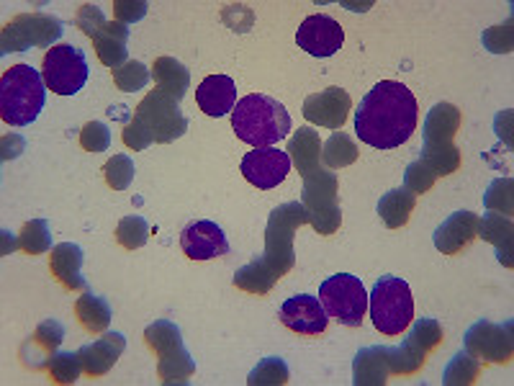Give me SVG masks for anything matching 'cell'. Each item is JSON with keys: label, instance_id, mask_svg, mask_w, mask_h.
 Returning <instances> with one entry per match:
<instances>
[{"label": "cell", "instance_id": "1", "mask_svg": "<svg viewBox=\"0 0 514 386\" xmlns=\"http://www.w3.org/2000/svg\"><path fill=\"white\" fill-rule=\"evenodd\" d=\"M419 121L417 98L404 83L381 80L355 111V132L360 142L376 150H394L414 134Z\"/></svg>", "mask_w": 514, "mask_h": 386}, {"label": "cell", "instance_id": "2", "mask_svg": "<svg viewBox=\"0 0 514 386\" xmlns=\"http://www.w3.org/2000/svg\"><path fill=\"white\" fill-rule=\"evenodd\" d=\"M232 129L237 139L252 147H273L291 132L286 106L263 93H250L237 101L232 111Z\"/></svg>", "mask_w": 514, "mask_h": 386}, {"label": "cell", "instance_id": "3", "mask_svg": "<svg viewBox=\"0 0 514 386\" xmlns=\"http://www.w3.org/2000/svg\"><path fill=\"white\" fill-rule=\"evenodd\" d=\"M47 103V83L31 65L8 67L0 78V116L11 127H29Z\"/></svg>", "mask_w": 514, "mask_h": 386}, {"label": "cell", "instance_id": "4", "mask_svg": "<svg viewBox=\"0 0 514 386\" xmlns=\"http://www.w3.org/2000/svg\"><path fill=\"white\" fill-rule=\"evenodd\" d=\"M373 327L389 338H396L407 330L414 320V299L404 278L383 276L368 294Z\"/></svg>", "mask_w": 514, "mask_h": 386}, {"label": "cell", "instance_id": "5", "mask_svg": "<svg viewBox=\"0 0 514 386\" xmlns=\"http://www.w3.org/2000/svg\"><path fill=\"white\" fill-rule=\"evenodd\" d=\"M319 302L324 304L327 314L345 327H360L365 312H368V291L363 281L350 273H337L322 281L319 286Z\"/></svg>", "mask_w": 514, "mask_h": 386}, {"label": "cell", "instance_id": "6", "mask_svg": "<svg viewBox=\"0 0 514 386\" xmlns=\"http://www.w3.org/2000/svg\"><path fill=\"white\" fill-rule=\"evenodd\" d=\"M144 340L160 356V379L165 384H186L188 376L196 371V363L183 348L178 327L168 320H160L144 330Z\"/></svg>", "mask_w": 514, "mask_h": 386}, {"label": "cell", "instance_id": "7", "mask_svg": "<svg viewBox=\"0 0 514 386\" xmlns=\"http://www.w3.org/2000/svg\"><path fill=\"white\" fill-rule=\"evenodd\" d=\"M88 73L85 52L72 44L52 47L44 55L42 78L49 91L57 96H75L78 91H83V85L88 83Z\"/></svg>", "mask_w": 514, "mask_h": 386}, {"label": "cell", "instance_id": "8", "mask_svg": "<svg viewBox=\"0 0 514 386\" xmlns=\"http://www.w3.org/2000/svg\"><path fill=\"white\" fill-rule=\"evenodd\" d=\"M134 121H137L144 132L150 134L152 142H173L188 127L186 116L180 114L178 109V101L162 91L150 93V96L139 103Z\"/></svg>", "mask_w": 514, "mask_h": 386}, {"label": "cell", "instance_id": "9", "mask_svg": "<svg viewBox=\"0 0 514 386\" xmlns=\"http://www.w3.org/2000/svg\"><path fill=\"white\" fill-rule=\"evenodd\" d=\"M62 37V21L47 13L18 16L3 31V52H18L29 47H49Z\"/></svg>", "mask_w": 514, "mask_h": 386}, {"label": "cell", "instance_id": "10", "mask_svg": "<svg viewBox=\"0 0 514 386\" xmlns=\"http://www.w3.org/2000/svg\"><path fill=\"white\" fill-rule=\"evenodd\" d=\"M443 340V330L435 320H419L412 327L409 338L401 343V348H389V366L396 374H414L425 363L427 350L435 348Z\"/></svg>", "mask_w": 514, "mask_h": 386}, {"label": "cell", "instance_id": "11", "mask_svg": "<svg viewBox=\"0 0 514 386\" xmlns=\"http://www.w3.org/2000/svg\"><path fill=\"white\" fill-rule=\"evenodd\" d=\"M240 170L252 186L270 191V188L286 181V175L291 173V157L278 147H255L242 157Z\"/></svg>", "mask_w": 514, "mask_h": 386}, {"label": "cell", "instance_id": "12", "mask_svg": "<svg viewBox=\"0 0 514 386\" xmlns=\"http://www.w3.org/2000/svg\"><path fill=\"white\" fill-rule=\"evenodd\" d=\"M466 350L476 361L507 363L512 358V322L494 325V322H479L466 335Z\"/></svg>", "mask_w": 514, "mask_h": 386}, {"label": "cell", "instance_id": "13", "mask_svg": "<svg viewBox=\"0 0 514 386\" xmlns=\"http://www.w3.org/2000/svg\"><path fill=\"white\" fill-rule=\"evenodd\" d=\"M345 42V31L335 19H329L324 13H314L296 31V44L311 57H332L340 52Z\"/></svg>", "mask_w": 514, "mask_h": 386}, {"label": "cell", "instance_id": "14", "mask_svg": "<svg viewBox=\"0 0 514 386\" xmlns=\"http://www.w3.org/2000/svg\"><path fill=\"white\" fill-rule=\"evenodd\" d=\"M180 248L191 260H211L227 255L229 242L219 224L209 222V219H198L180 232Z\"/></svg>", "mask_w": 514, "mask_h": 386}, {"label": "cell", "instance_id": "15", "mask_svg": "<svg viewBox=\"0 0 514 386\" xmlns=\"http://www.w3.org/2000/svg\"><path fill=\"white\" fill-rule=\"evenodd\" d=\"M281 322L299 335H319V332L327 330L329 314L317 296L299 294L283 302Z\"/></svg>", "mask_w": 514, "mask_h": 386}, {"label": "cell", "instance_id": "16", "mask_svg": "<svg viewBox=\"0 0 514 386\" xmlns=\"http://www.w3.org/2000/svg\"><path fill=\"white\" fill-rule=\"evenodd\" d=\"M350 111V96L340 88H329V91L309 96L304 103V116L314 124H322L329 129H340Z\"/></svg>", "mask_w": 514, "mask_h": 386}, {"label": "cell", "instance_id": "17", "mask_svg": "<svg viewBox=\"0 0 514 386\" xmlns=\"http://www.w3.org/2000/svg\"><path fill=\"white\" fill-rule=\"evenodd\" d=\"M124 348L126 338L121 332H106L103 338L93 340V343L78 350L80 361H83V371H88L90 376L108 374L114 368V363L121 358Z\"/></svg>", "mask_w": 514, "mask_h": 386}, {"label": "cell", "instance_id": "18", "mask_svg": "<svg viewBox=\"0 0 514 386\" xmlns=\"http://www.w3.org/2000/svg\"><path fill=\"white\" fill-rule=\"evenodd\" d=\"M479 222L481 219L473 212L453 214V217H448L440 227H437L435 248L445 255L461 253L463 248L471 245V240L476 237V232H479Z\"/></svg>", "mask_w": 514, "mask_h": 386}, {"label": "cell", "instance_id": "19", "mask_svg": "<svg viewBox=\"0 0 514 386\" xmlns=\"http://www.w3.org/2000/svg\"><path fill=\"white\" fill-rule=\"evenodd\" d=\"M196 101L206 116L219 119L237 106V85L227 75H209L204 83L198 85Z\"/></svg>", "mask_w": 514, "mask_h": 386}, {"label": "cell", "instance_id": "20", "mask_svg": "<svg viewBox=\"0 0 514 386\" xmlns=\"http://www.w3.org/2000/svg\"><path fill=\"white\" fill-rule=\"evenodd\" d=\"M62 340H65V327L60 322H42V325L36 327L34 338L26 340L24 348H21V358L31 368H47L54 356V350L60 348Z\"/></svg>", "mask_w": 514, "mask_h": 386}, {"label": "cell", "instance_id": "21", "mask_svg": "<svg viewBox=\"0 0 514 386\" xmlns=\"http://www.w3.org/2000/svg\"><path fill=\"white\" fill-rule=\"evenodd\" d=\"M52 273L60 278L67 289H88L83 278V250L75 242H62L52 248Z\"/></svg>", "mask_w": 514, "mask_h": 386}, {"label": "cell", "instance_id": "22", "mask_svg": "<svg viewBox=\"0 0 514 386\" xmlns=\"http://www.w3.org/2000/svg\"><path fill=\"white\" fill-rule=\"evenodd\" d=\"M96 52L101 57V62L111 70H119L126 60V42H129V29L126 24L116 21V24H106L101 31L96 34Z\"/></svg>", "mask_w": 514, "mask_h": 386}, {"label": "cell", "instance_id": "23", "mask_svg": "<svg viewBox=\"0 0 514 386\" xmlns=\"http://www.w3.org/2000/svg\"><path fill=\"white\" fill-rule=\"evenodd\" d=\"M389 371V348H365L355 358V384H383Z\"/></svg>", "mask_w": 514, "mask_h": 386}, {"label": "cell", "instance_id": "24", "mask_svg": "<svg viewBox=\"0 0 514 386\" xmlns=\"http://www.w3.org/2000/svg\"><path fill=\"white\" fill-rule=\"evenodd\" d=\"M458 127H461V114H458V109L450 106V103H440V106H435L432 114L427 116V145H448Z\"/></svg>", "mask_w": 514, "mask_h": 386}, {"label": "cell", "instance_id": "25", "mask_svg": "<svg viewBox=\"0 0 514 386\" xmlns=\"http://www.w3.org/2000/svg\"><path fill=\"white\" fill-rule=\"evenodd\" d=\"M155 80L157 85H160V91L173 96L175 101H180V98L186 96L188 83H191L186 67L180 65L178 60H173V57H160V60L155 62Z\"/></svg>", "mask_w": 514, "mask_h": 386}, {"label": "cell", "instance_id": "26", "mask_svg": "<svg viewBox=\"0 0 514 386\" xmlns=\"http://www.w3.org/2000/svg\"><path fill=\"white\" fill-rule=\"evenodd\" d=\"M75 312H78V320L83 322V327L88 332H103L111 322V307L103 296L85 294L80 296L78 304H75Z\"/></svg>", "mask_w": 514, "mask_h": 386}, {"label": "cell", "instance_id": "27", "mask_svg": "<svg viewBox=\"0 0 514 386\" xmlns=\"http://www.w3.org/2000/svg\"><path fill=\"white\" fill-rule=\"evenodd\" d=\"M414 193L412 191H389L378 204V214L389 227H401L409 222V214L414 209Z\"/></svg>", "mask_w": 514, "mask_h": 386}, {"label": "cell", "instance_id": "28", "mask_svg": "<svg viewBox=\"0 0 514 386\" xmlns=\"http://www.w3.org/2000/svg\"><path fill=\"white\" fill-rule=\"evenodd\" d=\"M288 152H293V160L299 165L301 173H311L319 165V137L314 129H299V134L291 139Z\"/></svg>", "mask_w": 514, "mask_h": 386}, {"label": "cell", "instance_id": "29", "mask_svg": "<svg viewBox=\"0 0 514 386\" xmlns=\"http://www.w3.org/2000/svg\"><path fill=\"white\" fill-rule=\"evenodd\" d=\"M479 230H481V237H484V240H491L494 245H497L499 260L507 263V266H512V258H509L507 250H504V240L512 242V222L504 219L502 214L491 212V214H486L484 222H479Z\"/></svg>", "mask_w": 514, "mask_h": 386}, {"label": "cell", "instance_id": "30", "mask_svg": "<svg viewBox=\"0 0 514 386\" xmlns=\"http://www.w3.org/2000/svg\"><path fill=\"white\" fill-rule=\"evenodd\" d=\"M18 248L26 250L31 255L47 253L52 248V230L44 219H34V222H26L21 235H18Z\"/></svg>", "mask_w": 514, "mask_h": 386}, {"label": "cell", "instance_id": "31", "mask_svg": "<svg viewBox=\"0 0 514 386\" xmlns=\"http://www.w3.org/2000/svg\"><path fill=\"white\" fill-rule=\"evenodd\" d=\"M422 163L435 175H448L461 165V155H458V150L450 142L448 145H425Z\"/></svg>", "mask_w": 514, "mask_h": 386}, {"label": "cell", "instance_id": "32", "mask_svg": "<svg viewBox=\"0 0 514 386\" xmlns=\"http://www.w3.org/2000/svg\"><path fill=\"white\" fill-rule=\"evenodd\" d=\"M116 240H119V245H124L126 250L142 248L144 242L150 240V224L144 222L142 217L121 219L119 227H116Z\"/></svg>", "mask_w": 514, "mask_h": 386}, {"label": "cell", "instance_id": "33", "mask_svg": "<svg viewBox=\"0 0 514 386\" xmlns=\"http://www.w3.org/2000/svg\"><path fill=\"white\" fill-rule=\"evenodd\" d=\"M47 368L49 376H52L57 384H75L80 371H83V361H80L78 353H54Z\"/></svg>", "mask_w": 514, "mask_h": 386}, {"label": "cell", "instance_id": "34", "mask_svg": "<svg viewBox=\"0 0 514 386\" xmlns=\"http://www.w3.org/2000/svg\"><path fill=\"white\" fill-rule=\"evenodd\" d=\"M103 173H106L108 186L116 188V191H124V188H129V183L134 181V173H137V170H134V163L129 155H114L106 165H103Z\"/></svg>", "mask_w": 514, "mask_h": 386}, {"label": "cell", "instance_id": "35", "mask_svg": "<svg viewBox=\"0 0 514 386\" xmlns=\"http://www.w3.org/2000/svg\"><path fill=\"white\" fill-rule=\"evenodd\" d=\"M288 381V366L281 358H265L260 366L255 368L247 379L250 386H263V384H286Z\"/></svg>", "mask_w": 514, "mask_h": 386}, {"label": "cell", "instance_id": "36", "mask_svg": "<svg viewBox=\"0 0 514 386\" xmlns=\"http://www.w3.org/2000/svg\"><path fill=\"white\" fill-rule=\"evenodd\" d=\"M358 157V150H355L353 139L347 134H335V137L327 142V152H324V160L332 168H342V165H350Z\"/></svg>", "mask_w": 514, "mask_h": 386}, {"label": "cell", "instance_id": "37", "mask_svg": "<svg viewBox=\"0 0 514 386\" xmlns=\"http://www.w3.org/2000/svg\"><path fill=\"white\" fill-rule=\"evenodd\" d=\"M479 368V361L471 353H461V356L453 358V363L445 371V384H471L479 376Z\"/></svg>", "mask_w": 514, "mask_h": 386}, {"label": "cell", "instance_id": "38", "mask_svg": "<svg viewBox=\"0 0 514 386\" xmlns=\"http://www.w3.org/2000/svg\"><path fill=\"white\" fill-rule=\"evenodd\" d=\"M114 80L121 91H142L150 80V70L142 62H126L124 67L114 70Z\"/></svg>", "mask_w": 514, "mask_h": 386}, {"label": "cell", "instance_id": "39", "mask_svg": "<svg viewBox=\"0 0 514 386\" xmlns=\"http://www.w3.org/2000/svg\"><path fill=\"white\" fill-rule=\"evenodd\" d=\"M80 145L88 152L108 150V145H111V132H108V127L101 124V121H90V124H85L83 134H80Z\"/></svg>", "mask_w": 514, "mask_h": 386}, {"label": "cell", "instance_id": "40", "mask_svg": "<svg viewBox=\"0 0 514 386\" xmlns=\"http://www.w3.org/2000/svg\"><path fill=\"white\" fill-rule=\"evenodd\" d=\"M432 181H435V173H432V170L427 168L422 160H419V163H414V165H409L407 188H409V191H414V196H417V193H425L427 188L432 186Z\"/></svg>", "mask_w": 514, "mask_h": 386}, {"label": "cell", "instance_id": "41", "mask_svg": "<svg viewBox=\"0 0 514 386\" xmlns=\"http://www.w3.org/2000/svg\"><path fill=\"white\" fill-rule=\"evenodd\" d=\"M106 24H108L106 16H103V11L98 6H83V8H80L78 26L85 31V34H88L90 39H96V34Z\"/></svg>", "mask_w": 514, "mask_h": 386}]
</instances>
